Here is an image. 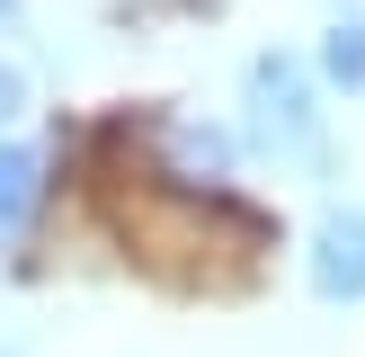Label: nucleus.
Here are the masks:
<instances>
[{
  "label": "nucleus",
  "instance_id": "f257e3e1",
  "mask_svg": "<svg viewBox=\"0 0 365 357\" xmlns=\"http://www.w3.org/2000/svg\"><path fill=\"white\" fill-rule=\"evenodd\" d=\"M330 107H339V99L321 89V71H312L303 45H259V54H241V81H232V134H241L250 170L339 196L348 152H339Z\"/></svg>",
  "mask_w": 365,
  "mask_h": 357
},
{
  "label": "nucleus",
  "instance_id": "f03ea898",
  "mask_svg": "<svg viewBox=\"0 0 365 357\" xmlns=\"http://www.w3.org/2000/svg\"><path fill=\"white\" fill-rule=\"evenodd\" d=\"M116 152H125V188L160 196V206H241V178H250V152L232 134V116H205V107H143V116L116 125Z\"/></svg>",
  "mask_w": 365,
  "mask_h": 357
},
{
  "label": "nucleus",
  "instance_id": "7ed1b4c3",
  "mask_svg": "<svg viewBox=\"0 0 365 357\" xmlns=\"http://www.w3.org/2000/svg\"><path fill=\"white\" fill-rule=\"evenodd\" d=\"M63 196H71L63 134H45V125H9V134H0V268H27V250H45Z\"/></svg>",
  "mask_w": 365,
  "mask_h": 357
},
{
  "label": "nucleus",
  "instance_id": "20e7f679",
  "mask_svg": "<svg viewBox=\"0 0 365 357\" xmlns=\"http://www.w3.org/2000/svg\"><path fill=\"white\" fill-rule=\"evenodd\" d=\"M303 295L330 313H365V196H321L312 223L294 232Z\"/></svg>",
  "mask_w": 365,
  "mask_h": 357
},
{
  "label": "nucleus",
  "instance_id": "39448f33",
  "mask_svg": "<svg viewBox=\"0 0 365 357\" xmlns=\"http://www.w3.org/2000/svg\"><path fill=\"white\" fill-rule=\"evenodd\" d=\"M303 54H312L330 99H365V9H321V27H312Z\"/></svg>",
  "mask_w": 365,
  "mask_h": 357
},
{
  "label": "nucleus",
  "instance_id": "423d86ee",
  "mask_svg": "<svg viewBox=\"0 0 365 357\" xmlns=\"http://www.w3.org/2000/svg\"><path fill=\"white\" fill-rule=\"evenodd\" d=\"M9 125H36V71L18 63V45H0V134Z\"/></svg>",
  "mask_w": 365,
  "mask_h": 357
},
{
  "label": "nucleus",
  "instance_id": "0eeeda50",
  "mask_svg": "<svg viewBox=\"0 0 365 357\" xmlns=\"http://www.w3.org/2000/svg\"><path fill=\"white\" fill-rule=\"evenodd\" d=\"M27 36H36V9L27 0H0V45H27Z\"/></svg>",
  "mask_w": 365,
  "mask_h": 357
},
{
  "label": "nucleus",
  "instance_id": "6e6552de",
  "mask_svg": "<svg viewBox=\"0 0 365 357\" xmlns=\"http://www.w3.org/2000/svg\"><path fill=\"white\" fill-rule=\"evenodd\" d=\"M0 357H27V348H18V339H0Z\"/></svg>",
  "mask_w": 365,
  "mask_h": 357
},
{
  "label": "nucleus",
  "instance_id": "1a4fd4ad",
  "mask_svg": "<svg viewBox=\"0 0 365 357\" xmlns=\"http://www.w3.org/2000/svg\"><path fill=\"white\" fill-rule=\"evenodd\" d=\"M330 9H365V0H330Z\"/></svg>",
  "mask_w": 365,
  "mask_h": 357
}]
</instances>
